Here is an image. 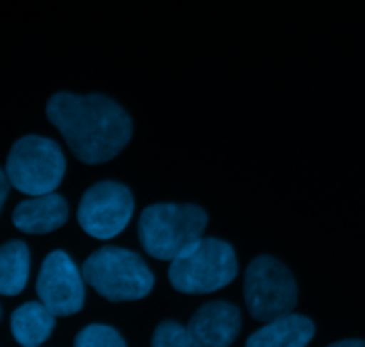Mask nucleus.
I'll return each instance as SVG.
<instances>
[{"label":"nucleus","mask_w":365,"mask_h":347,"mask_svg":"<svg viewBox=\"0 0 365 347\" xmlns=\"http://www.w3.org/2000/svg\"><path fill=\"white\" fill-rule=\"evenodd\" d=\"M46 118L61 132L81 162H109L132 138L127 110L103 95L56 93L46 102Z\"/></svg>","instance_id":"nucleus-1"},{"label":"nucleus","mask_w":365,"mask_h":347,"mask_svg":"<svg viewBox=\"0 0 365 347\" xmlns=\"http://www.w3.org/2000/svg\"><path fill=\"white\" fill-rule=\"evenodd\" d=\"M207 223V212L198 205L155 203L139 217V241L150 257L171 262L203 237Z\"/></svg>","instance_id":"nucleus-2"},{"label":"nucleus","mask_w":365,"mask_h":347,"mask_svg":"<svg viewBox=\"0 0 365 347\" xmlns=\"http://www.w3.org/2000/svg\"><path fill=\"white\" fill-rule=\"evenodd\" d=\"M86 284L109 301H135L152 292L155 276L138 253L116 246L96 249L82 266Z\"/></svg>","instance_id":"nucleus-3"},{"label":"nucleus","mask_w":365,"mask_h":347,"mask_svg":"<svg viewBox=\"0 0 365 347\" xmlns=\"http://www.w3.org/2000/svg\"><path fill=\"white\" fill-rule=\"evenodd\" d=\"M239 273L237 257L227 241L202 237L184 255L170 262L168 278L182 294H210L227 287Z\"/></svg>","instance_id":"nucleus-4"},{"label":"nucleus","mask_w":365,"mask_h":347,"mask_svg":"<svg viewBox=\"0 0 365 347\" xmlns=\"http://www.w3.org/2000/svg\"><path fill=\"white\" fill-rule=\"evenodd\" d=\"M4 170L14 189L24 195L39 196L59 187L66 171V159L53 139L24 135L11 146Z\"/></svg>","instance_id":"nucleus-5"},{"label":"nucleus","mask_w":365,"mask_h":347,"mask_svg":"<svg viewBox=\"0 0 365 347\" xmlns=\"http://www.w3.org/2000/svg\"><path fill=\"white\" fill-rule=\"evenodd\" d=\"M245 301L253 319L269 323L294 310L298 285L280 260L269 255L257 257L245 273Z\"/></svg>","instance_id":"nucleus-6"},{"label":"nucleus","mask_w":365,"mask_h":347,"mask_svg":"<svg viewBox=\"0 0 365 347\" xmlns=\"http://www.w3.org/2000/svg\"><path fill=\"white\" fill-rule=\"evenodd\" d=\"M134 214V196L127 185L103 180L91 185L82 196L77 221L93 239L107 241L127 228Z\"/></svg>","instance_id":"nucleus-7"},{"label":"nucleus","mask_w":365,"mask_h":347,"mask_svg":"<svg viewBox=\"0 0 365 347\" xmlns=\"http://www.w3.org/2000/svg\"><path fill=\"white\" fill-rule=\"evenodd\" d=\"M84 274L63 249L48 253L39 269L36 292L57 317L81 312L86 301Z\"/></svg>","instance_id":"nucleus-8"},{"label":"nucleus","mask_w":365,"mask_h":347,"mask_svg":"<svg viewBox=\"0 0 365 347\" xmlns=\"http://www.w3.org/2000/svg\"><path fill=\"white\" fill-rule=\"evenodd\" d=\"M241 310L227 301H210L195 312L187 328L195 347H227L239 337Z\"/></svg>","instance_id":"nucleus-9"},{"label":"nucleus","mask_w":365,"mask_h":347,"mask_svg":"<svg viewBox=\"0 0 365 347\" xmlns=\"http://www.w3.org/2000/svg\"><path fill=\"white\" fill-rule=\"evenodd\" d=\"M68 219L66 200L56 192L31 196L18 203L13 212V223L29 235H45L63 227Z\"/></svg>","instance_id":"nucleus-10"},{"label":"nucleus","mask_w":365,"mask_h":347,"mask_svg":"<svg viewBox=\"0 0 365 347\" xmlns=\"http://www.w3.org/2000/svg\"><path fill=\"white\" fill-rule=\"evenodd\" d=\"M316 335V324L299 314H287L269 321L248 337V347H305Z\"/></svg>","instance_id":"nucleus-11"},{"label":"nucleus","mask_w":365,"mask_h":347,"mask_svg":"<svg viewBox=\"0 0 365 347\" xmlns=\"http://www.w3.org/2000/svg\"><path fill=\"white\" fill-rule=\"evenodd\" d=\"M56 317L43 301L24 303L11 316V333L18 344L25 347L41 346L52 335Z\"/></svg>","instance_id":"nucleus-12"},{"label":"nucleus","mask_w":365,"mask_h":347,"mask_svg":"<svg viewBox=\"0 0 365 347\" xmlns=\"http://www.w3.org/2000/svg\"><path fill=\"white\" fill-rule=\"evenodd\" d=\"M31 273V255L24 241H9L0 249V292L16 296L25 289Z\"/></svg>","instance_id":"nucleus-13"},{"label":"nucleus","mask_w":365,"mask_h":347,"mask_svg":"<svg viewBox=\"0 0 365 347\" xmlns=\"http://www.w3.org/2000/svg\"><path fill=\"white\" fill-rule=\"evenodd\" d=\"M77 347H125L127 342L120 331L107 324H89L75 337Z\"/></svg>","instance_id":"nucleus-14"},{"label":"nucleus","mask_w":365,"mask_h":347,"mask_svg":"<svg viewBox=\"0 0 365 347\" xmlns=\"http://www.w3.org/2000/svg\"><path fill=\"white\" fill-rule=\"evenodd\" d=\"M153 347H192V338L187 326L175 323V321H164L155 328L152 337Z\"/></svg>","instance_id":"nucleus-15"},{"label":"nucleus","mask_w":365,"mask_h":347,"mask_svg":"<svg viewBox=\"0 0 365 347\" xmlns=\"http://www.w3.org/2000/svg\"><path fill=\"white\" fill-rule=\"evenodd\" d=\"M0 184H2V205H4V203H6V200H7V195H9V184H11V180H9V177H7L6 170H2V173H0Z\"/></svg>","instance_id":"nucleus-16"},{"label":"nucleus","mask_w":365,"mask_h":347,"mask_svg":"<svg viewBox=\"0 0 365 347\" xmlns=\"http://www.w3.org/2000/svg\"><path fill=\"white\" fill-rule=\"evenodd\" d=\"M334 347H365V341H360V338H346V341L335 342L331 344Z\"/></svg>","instance_id":"nucleus-17"}]
</instances>
